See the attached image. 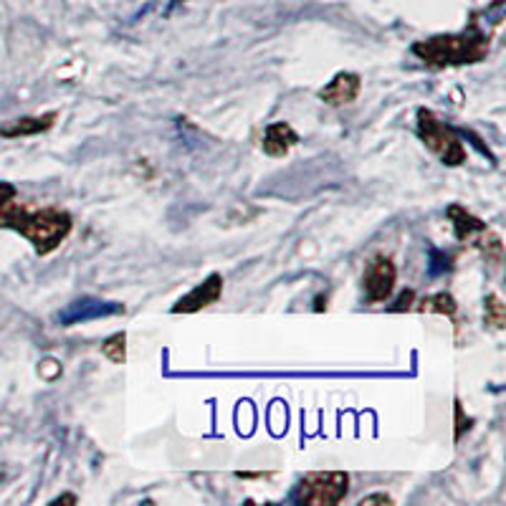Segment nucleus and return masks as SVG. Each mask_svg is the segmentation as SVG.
Returning <instances> with one entry per match:
<instances>
[{
    "label": "nucleus",
    "mask_w": 506,
    "mask_h": 506,
    "mask_svg": "<svg viewBox=\"0 0 506 506\" xmlns=\"http://www.w3.org/2000/svg\"><path fill=\"white\" fill-rule=\"evenodd\" d=\"M471 423L473 420L469 418V416H463V405H461V401H455V433H454L455 440L463 438V433L471 428Z\"/></svg>",
    "instance_id": "dca6fc26"
},
{
    "label": "nucleus",
    "mask_w": 506,
    "mask_h": 506,
    "mask_svg": "<svg viewBox=\"0 0 506 506\" xmlns=\"http://www.w3.org/2000/svg\"><path fill=\"white\" fill-rule=\"evenodd\" d=\"M370 504H393V496H387V494H372V496L360 499V506H370Z\"/></svg>",
    "instance_id": "a211bd4d"
},
{
    "label": "nucleus",
    "mask_w": 506,
    "mask_h": 506,
    "mask_svg": "<svg viewBox=\"0 0 506 506\" xmlns=\"http://www.w3.org/2000/svg\"><path fill=\"white\" fill-rule=\"evenodd\" d=\"M362 79L354 71H339L324 89H319V99L330 106H342L360 97Z\"/></svg>",
    "instance_id": "6e6552de"
},
{
    "label": "nucleus",
    "mask_w": 506,
    "mask_h": 506,
    "mask_svg": "<svg viewBox=\"0 0 506 506\" xmlns=\"http://www.w3.org/2000/svg\"><path fill=\"white\" fill-rule=\"evenodd\" d=\"M58 120L56 112H49V114H41V117H20V120H13V122L3 124L0 127V135L8 137V140H16V137H31V135H41V132H49L53 124Z\"/></svg>",
    "instance_id": "9d476101"
},
{
    "label": "nucleus",
    "mask_w": 506,
    "mask_h": 506,
    "mask_svg": "<svg viewBox=\"0 0 506 506\" xmlns=\"http://www.w3.org/2000/svg\"><path fill=\"white\" fill-rule=\"evenodd\" d=\"M395 279H398L395 263L390 261L387 256H375L372 261L367 263L365 279H362L367 301L370 304L385 301V299L393 294V289H395Z\"/></svg>",
    "instance_id": "423d86ee"
},
{
    "label": "nucleus",
    "mask_w": 506,
    "mask_h": 506,
    "mask_svg": "<svg viewBox=\"0 0 506 506\" xmlns=\"http://www.w3.org/2000/svg\"><path fill=\"white\" fill-rule=\"evenodd\" d=\"M416 309H418V312H431V315L454 316L455 309H458V304H455V299L451 297V294H446V292H438V294H433V297L423 299Z\"/></svg>",
    "instance_id": "f8f14e48"
},
{
    "label": "nucleus",
    "mask_w": 506,
    "mask_h": 506,
    "mask_svg": "<svg viewBox=\"0 0 506 506\" xmlns=\"http://www.w3.org/2000/svg\"><path fill=\"white\" fill-rule=\"evenodd\" d=\"M410 51L418 56L428 69H448V66H466L484 61L491 51V35L471 18L469 28L458 34L431 35L425 41L413 43Z\"/></svg>",
    "instance_id": "f03ea898"
},
{
    "label": "nucleus",
    "mask_w": 506,
    "mask_h": 506,
    "mask_svg": "<svg viewBox=\"0 0 506 506\" xmlns=\"http://www.w3.org/2000/svg\"><path fill=\"white\" fill-rule=\"evenodd\" d=\"M484 315H487V324H491L494 330H502V327H504V304H502V299L496 297V294H489V297H487Z\"/></svg>",
    "instance_id": "2eb2a0df"
},
{
    "label": "nucleus",
    "mask_w": 506,
    "mask_h": 506,
    "mask_svg": "<svg viewBox=\"0 0 506 506\" xmlns=\"http://www.w3.org/2000/svg\"><path fill=\"white\" fill-rule=\"evenodd\" d=\"M16 198V185H11V183H0V206H5L8 200H13Z\"/></svg>",
    "instance_id": "6ab92c4d"
},
{
    "label": "nucleus",
    "mask_w": 506,
    "mask_h": 506,
    "mask_svg": "<svg viewBox=\"0 0 506 506\" xmlns=\"http://www.w3.org/2000/svg\"><path fill=\"white\" fill-rule=\"evenodd\" d=\"M418 137L443 165L458 167L466 162V147L458 137V132L446 122H440L436 112H431L425 106L418 109Z\"/></svg>",
    "instance_id": "7ed1b4c3"
},
{
    "label": "nucleus",
    "mask_w": 506,
    "mask_h": 506,
    "mask_svg": "<svg viewBox=\"0 0 506 506\" xmlns=\"http://www.w3.org/2000/svg\"><path fill=\"white\" fill-rule=\"evenodd\" d=\"M446 271H451V256L446 251H440L436 245L428 248V276L431 279H438L443 276Z\"/></svg>",
    "instance_id": "4468645a"
},
{
    "label": "nucleus",
    "mask_w": 506,
    "mask_h": 506,
    "mask_svg": "<svg viewBox=\"0 0 506 506\" xmlns=\"http://www.w3.org/2000/svg\"><path fill=\"white\" fill-rule=\"evenodd\" d=\"M446 215L454 223V233L458 241H469L471 236L487 230V223L481 218H476L473 213H469L463 206H451V208L446 210Z\"/></svg>",
    "instance_id": "9b49d317"
},
{
    "label": "nucleus",
    "mask_w": 506,
    "mask_h": 506,
    "mask_svg": "<svg viewBox=\"0 0 506 506\" xmlns=\"http://www.w3.org/2000/svg\"><path fill=\"white\" fill-rule=\"evenodd\" d=\"M413 304H416V294H413V289H405L398 301L387 309V312H410L413 309Z\"/></svg>",
    "instance_id": "f3484780"
},
{
    "label": "nucleus",
    "mask_w": 506,
    "mask_h": 506,
    "mask_svg": "<svg viewBox=\"0 0 506 506\" xmlns=\"http://www.w3.org/2000/svg\"><path fill=\"white\" fill-rule=\"evenodd\" d=\"M71 215L61 208H28L8 200L0 206V228L16 230L34 244L38 256H49L71 233Z\"/></svg>",
    "instance_id": "f257e3e1"
},
{
    "label": "nucleus",
    "mask_w": 506,
    "mask_h": 506,
    "mask_svg": "<svg viewBox=\"0 0 506 506\" xmlns=\"http://www.w3.org/2000/svg\"><path fill=\"white\" fill-rule=\"evenodd\" d=\"M51 504H76V496H71V494H64V496L53 499Z\"/></svg>",
    "instance_id": "aec40b11"
},
{
    "label": "nucleus",
    "mask_w": 506,
    "mask_h": 506,
    "mask_svg": "<svg viewBox=\"0 0 506 506\" xmlns=\"http://www.w3.org/2000/svg\"><path fill=\"white\" fill-rule=\"evenodd\" d=\"M349 491V473L345 471H315L307 473L292 491V502L307 506L339 504Z\"/></svg>",
    "instance_id": "20e7f679"
},
{
    "label": "nucleus",
    "mask_w": 506,
    "mask_h": 506,
    "mask_svg": "<svg viewBox=\"0 0 506 506\" xmlns=\"http://www.w3.org/2000/svg\"><path fill=\"white\" fill-rule=\"evenodd\" d=\"M297 142H299V135L292 129V124L274 122L266 127L261 147L269 158H284V155H289V150H292Z\"/></svg>",
    "instance_id": "1a4fd4ad"
},
{
    "label": "nucleus",
    "mask_w": 506,
    "mask_h": 506,
    "mask_svg": "<svg viewBox=\"0 0 506 506\" xmlns=\"http://www.w3.org/2000/svg\"><path fill=\"white\" fill-rule=\"evenodd\" d=\"M102 352H105L106 360H112L114 365H124V360H127V334L117 332L106 337Z\"/></svg>",
    "instance_id": "ddd939ff"
},
{
    "label": "nucleus",
    "mask_w": 506,
    "mask_h": 506,
    "mask_svg": "<svg viewBox=\"0 0 506 506\" xmlns=\"http://www.w3.org/2000/svg\"><path fill=\"white\" fill-rule=\"evenodd\" d=\"M223 294V276L221 274H210L203 284H198L192 292H188L183 299H177L173 304V315H195L200 309H206L210 304H215Z\"/></svg>",
    "instance_id": "0eeeda50"
},
{
    "label": "nucleus",
    "mask_w": 506,
    "mask_h": 506,
    "mask_svg": "<svg viewBox=\"0 0 506 506\" xmlns=\"http://www.w3.org/2000/svg\"><path fill=\"white\" fill-rule=\"evenodd\" d=\"M322 309H327V299H316V304H315V312H322Z\"/></svg>",
    "instance_id": "412c9836"
},
{
    "label": "nucleus",
    "mask_w": 506,
    "mask_h": 506,
    "mask_svg": "<svg viewBox=\"0 0 506 506\" xmlns=\"http://www.w3.org/2000/svg\"><path fill=\"white\" fill-rule=\"evenodd\" d=\"M124 304L120 301H105L97 297H82L71 301L66 309H61L56 322L61 327H74V324H84V322H94V319H105V316L124 315Z\"/></svg>",
    "instance_id": "39448f33"
}]
</instances>
